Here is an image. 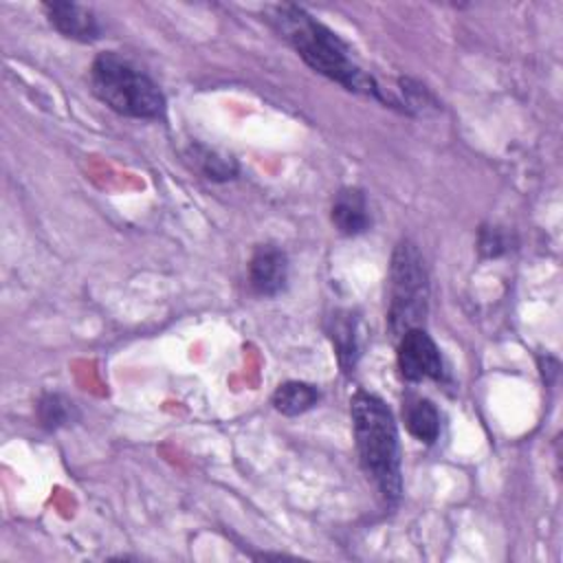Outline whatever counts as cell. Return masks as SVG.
Returning a JSON list of instances; mask_svg holds the SVG:
<instances>
[{"mask_svg":"<svg viewBox=\"0 0 563 563\" xmlns=\"http://www.w3.org/2000/svg\"><path fill=\"white\" fill-rule=\"evenodd\" d=\"M330 336L334 341L336 356H339V363H341L343 372H352V367L356 363V356H358L354 319L347 312L334 317L332 319V328H330Z\"/></svg>","mask_w":563,"mask_h":563,"instance_id":"12","label":"cell"},{"mask_svg":"<svg viewBox=\"0 0 563 563\" xmlns=\"http://www.w3.org/2000/svg\"><path fill=\"white\" fill-rule=\"evenodd\" d=\"M400 92H402V101H400V110L409 112V114H429V112H438L440 103L438 99L416 79L402 77L398 81Z\"/></svg>","mask_w":563,"mask_h":563,"instance_id":"14","label":"cell"},{"mask_svg":"<svg viewBox=\"0 0 563 563\" xmlns=\"http://www.w3.org/2000/svg\"><path fill=\"white\" fill-rule=\"evenodd\" d=\"M402 418L413 438L424 444H433L440 438V413L429 398H407L402 407Z\"/></svg>","mask_w":563,"mask_h":563,"instance_id":"9","label":"cell"},{"mask_svg":"<svg viewBox=\"0 0 563 563\" xmlns=\"http://www.w3.org/2000/svg\"><path fill=\"white\" fill-rule=\"evenodd\" d=\"M77 416L73 400L62 394H44L37 402V418L46 429H59Z\"/></svg>","mask_w":563,"mask_h":563,"instance_id":"13","label":"cell"},{"mask_svg":"<svg viewBox=\"0 0 563 563\" xmlns=\"http://www.w3.org/2000/svg\"><path fill=\"white\" fill-rule=\"evenodd\" d=\"M90 86L99 101L123 117L161 119L165 114V95L158 84L112 51L95 57Z\"/></svg>","mask_w":563,"mask_h":563,"instance_id":"3","label":"cell"},{"mask_svg":"<svg viewBox=\"0 0 563 563\" xmlns=\"http://www.w3.org/2000/svg\"><path fill=\"white\" fill-rule=\"evenodd\" d=\"M510 246L508 235L499 229V227H484L479 231V251L486 257H497L501 253H506Z\"/></svg>","mask_w":563,"mask_h":563,"instance_id":"15","label":"cell"},{"mask_svg":"<svg viewBox=\"0 0 563 563\" xmlns=\"http://www.w3.org/2000/svg\"><path fill=\"white\" fill-rule=\"evenodd\" d=\"M350 411L361 466L383 501L394 506L402 495L400 446L394 413L385 400L369 391H356L350 400Z\"/></svg>","mask_w":563,"mask_h":563,"instance_id":"2","label":"cell"},{"mask_svg":"<svg viewBox=\"0 0 563 563\" xmlns=\"http://www.w3.org/2000/svg\"><path fill=\"white\" fill-rule=\"evenodd\" d=\"M42 9L46 11L48 22L55 31H59L64 37L77 40V42H92L99 37L101 26L95 18V13L77 2H44Z\"/></svg>","mask_w":563,"mask_h":563,"instance_id":"7","label":"cell"},{"mask_svg":"<svg viewBox=\"0 0 563 563\" xmlns=\"http://www.w3.org/2000/svg\"><path fill=\"white\" fill-rule=\"evenodd\" d=\"M330 218H332V224L336 227V231L343 233V235L365 233L369 229V224H372L365 194L361 189H356V187L341 189L334 196Z\"/></svg>","mask_w":563,"mask_h":563,"instance_id":"8","label":"cell"},{"mask_svg":"<svg viewBox=\"0 0 563 563\" xmlns=\"http://www.w3.org/2000/svg\"><path fill=\"white\" fill-rule=\"evenodd\" d=\"M187 158L209 180L227 183V180H233L238 176L235 158L229 156V154H222V152H218V150H213L209 145H202V143L189 145Z\"/></svg>","mask_w":563,"mask_h":563,"instance_id":"10","label":"cell"},{"mask_svg":"<svg viewBox=\"0 0 563 563\" xmlns=\"http://www.w3.org/2000/svg\"><path fill=\"white\" fill-rule=\"evenodd\" d=\"M429 306V277L418 246L398 242L389 266V330L400 336L411 328H422Z\"/></svg>","mask_w":563,"mask_h":563,"instance_id":"4","label":"cell"},{"mask_svg":"<svg viewBox=\"0 0 563 563\" xmlns=\"http://www.w3.org/2000/svg\"><path fill=\"white\" fill-rule=\"evenodd\" d=\"M266 20L314 73L341 84L350 92L372 97L389 108H398V101L389 97L378 81L350 57L345 42L312 18L303 7L292 2L275 4L268 9Z\"/></svg>","mask_w":563,"mask_h":563,"instance_id":"1","label":"cell"},{"mask_svg":"<svg viewBox=\"0 0 563 563\" xmlns=\"http://www.w3.org/2000/svg\"><path fill=\"white\" fill-rule=\"evenodd\" d=\"M321 394L314 385L303 380L282 383L273 394V407L284 416H299L319 402Z\"/></svg>","mask_w":563,"mask_h":563,"instance_id":"11","label":"cell"},{"mask_svg":"<svg viewBox=\"0 0 563 563\" xmlns=\"http://www.w3.org/2000/svg\"><path fill=\"white\" fill-rule=\"evenodd\" d=\"M398 369L409 383L444 376L440 350L424 328H411L398 336Z\"/></svg>","mask_w":563,"mask_h":563,"instance_id":"5","label":"cell"},{"mask_svg":"<svg viewBox=\"0 0 563 563\" xmlns=\"http://www.w3.org/2000/svg\"><path fill=\"white\" fill-rule=\"evenodd\" d=\"M288 257L275 244H260L249 262V284L260 297H275L286 288Z\"/></svg>","mask_w":563,"mask_h":563,"instance_id":"6","label":"cell"}]
</instances>
